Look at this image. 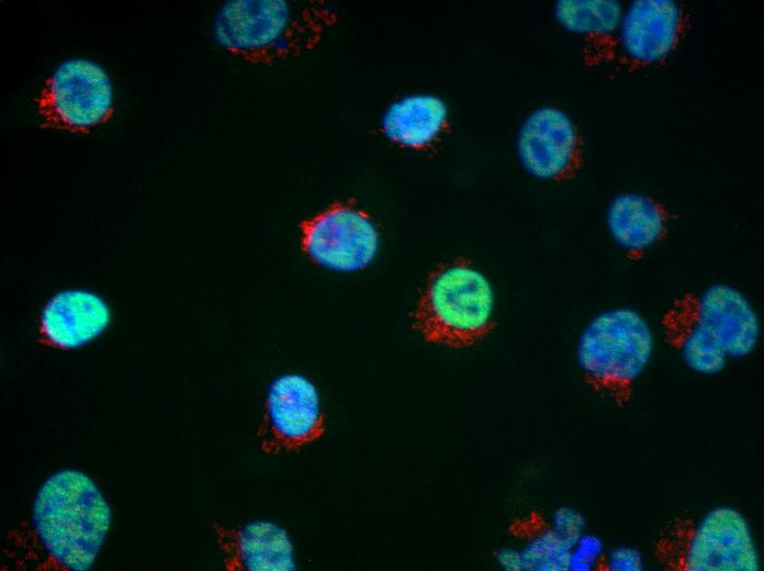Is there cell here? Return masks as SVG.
Returning a JSON list of instances; mask_svg holds the SVG:
<instances>
[{"mask_svg": "<svg viewBox=\"0 0 764 571\" xmlns=\"http://www.w3.org/2000/svg\"><path fill=\"white\" fill-rule=\"evenodd\" d=\"M547 522L554 533L571 545L586 531L584 514L572 506L564 505L555 508Z\"/></svg>", "mask_w": 764, "mask_h": 571, "instance_id": "obj_20", "label": "cell"}, {"mask_svg": "<svg viewBox=\"0 0 764 571\" xmlns=\"http://www.w3.org/2000/svg\"><path fill=\"white\" fill-rule=\"evenodd\" d=\"M411 321L427 344L453 350L471 348L496 327L492 286L465 257L440 262L429 272Z\"/></svg>", "mask_w": 764, "mask_h": 571, "instance_id": "obj_3", "label": "cell"}, {"mask_svg": "<svg viewBox=\"0 0 764 571\" xmlns=\"http://www.w3.org/2000/svg\"><path fill=\"white\" fill-rule=\"evenodd\" d=\"M678 350L684 366L703 377L719 374L730 361L722 349L692 320L681 335Z\"/></svg>", "mask_w": 764, "mask_h": 571, "instance_id": "obj_18", "label": "cell"}, {"mask_svg": "<svg viewBox=\"0 0 764 571\" xmlns=\"http://www.w3.org/2000/svg\"><path fill=\"white\" fill-rule=\"evenodd\" d=\"M616 1H559L554 14L566 30L577 34H607L615 31L620 20Z\"/></svg>", "mask_w": 764, "mask_h": 571, "instance_id": "obj_17", "label": "cell"}, {"mask_svg": "<svg viewBox=\"0 0 764 571\" xmlns=\"http://www.w3.org/2000/svg\"><path fill=\"white\" fill-rule=\"evenodd\" d=\"M656 336L637 309L620 305L598 312L582 329L575 349L581 372L598 388H626L650 366Z\"/></svg>", "mask_w": 764, "mask_h": 571, "instance_id": "obj_4", "label": "cell"}, {"mask_svg": "<svg viewBox=\"0 0 764 571\" xmlns=\"http://www.w3.org/2000/svg\"><path fill=\"white\" fill-rule=\"evenodd\" d=\"M381 128L392 143L424 152L431 148L448 131V108L437 96L411 94L387 108Z\"/></svg>", "mask_w": 764, "mask_h": 571, "instance_id": "obj_14", "label": "cell"}, {"mask_svg": "<svg viewBox=\"0 0 764 571\" xmlns=\"http://www.w3.org/2000/svg\"><path fill=\"white\" fill-rule=\"evenodd\" d=\"M523 569L528 571H569L571 544L554 533L547 520L520 531Z\"/></svg>", "mask_w": 764, "mask_h": 571, "instance_id": "obj_16", "label": "cell"}, {"mask_svg": "<svg viewBox=\"0 0 764 571\" xmlns=\"http://www.w3.org/2000/svg\"><path fill=\"white\" fill-rule=\"evenodd\" d=\"M336 19L323 2L236 0L218 10L214 35L228 53L271 65L314 48Z\"/></svg>", "mask_w": 764, "mask_h": 571, "instance_id": "obj_2", "label": "cell"}, {"mask_svg": "<svg viewBox=\"0 0 764 571\" xmlns=\"http://www.w3.org/2000/svg\"><path fill=\"white\" fill-rule=\"evenodd\" d=\"M603 569L608 571H643L645 558L642 551L634 546H614L606 549Z\"/></svg>", "mask_w": 764, "mask_h": 571, "instance_id": "obj_21", "label": "cell"}, {"mask_svg": "<svg viewBox=\"0 0 764 571\" xmlns=\"http://www.w3.org/2000/svg\"><path fill=\"white\" fill-rule=\"evenodd\" d=\"M581 137L571 119L561 110L543 107L523 123L517 152L532 177L558 181L572 176L580 165Z\"/></svg>", "mask_w": 764, "mask_h": 571, "instance_id": "obj_9", "label": "cell"}, {"mask_svg": "<svg viewBox=\"0 0 764 571\" xmlns=\"http://www.w3.org/2000/svg\"><path fill=\"white\" fill-rule=\"evenodd\" d=\"M606 225L614 242L630 253L644 251L664 235L666 217L652 199L633 192L621 193L609 203Z\"/></svg>", "mask_w": 764, "mask_h": 571, "instance_id": "obj_15", "label": "cell"}, {"mask_svg": "<svg viewBox=\"0 0 764 571\" xmlns=\"http://www.w3.org/2000/svg\"><path fill=\"white\" fill-rule=\"evenodd\" d=\"M606 549L604 540L598 535L584 531L571 546L569 570L603 569Z\"/></svg>", "mask_w": 764, "mask_h": 571, "instance_id": "obj_19", "label": "cell"}, {"mask_svg": "<svg viewBox=\"0 0 764 571\" xmlns=\"http://www.w3.org/2000/svg\"><path fill=\"white\" fill-rule=\"evenodd\" d=\"M111 322V309L98 293L86 289L61 290L41 311L37 343L52 349L75 350L100 337Z\"/></svg>", "mask_w": 764, "mask_h": 571, "instance_id": "obj_11", "label": "cell"}, {"mask_svg": "<svg viewBox=\"0 0 764 571\" xmlns=\"http://www.w3.org/2000/svg\"><path fill=\"white\" fill-rule=\"evenodd\" d=\"M496 559L503 569L512 571L524 570L519 548H504L497 552Z\"/></svg>", "mask_w": 764, "mask_h": 571, "instance_id": "obj_22", "label": "cell"}, {"mask_svg": "<svg viewBox=\"0 0 764 571\" xmlns=\"http://www.w3.org/2000/svg\"><path fill=\"white\" fill-rule=\"evenodd\" d=\"M326 433V416L316 387L299 373L278 377L269 387L257 428L266 455L299 452Z\"/></svg>", "mask_w": 764, "mask_h": 571, "instance_id": "obj_8", "label": "cell"}, {"mask_svg": "<svg viewBox=\"0 0 764 571\" xmlns=\"http://www.w3.org/2000/svg\"><path fill=\"white\" fill-rule=\"evenodd\" d=\"M685 571H759L760 548L746 515L720 504L708 508L683 534L676 553Z\"/></svg>", "mask_w": 764, "mask_h": 571, "instance_id": "obj_5", "label": "cell"}, {"mask_svg": "<svg viewBox=\"0 0 764 571\" xmlns=\"http://www.w3.org/2000/svg\"><path fill=\"white\" fill-rule=\"evenodd\" d=\"M301 247L315 264L355 272L377 256L380 235L368 212L353 200L336 201L300 224Z\"/></svg>", "mask_w": 764, "mask_h": 571, "instance_id": "obj_7", "label": "cell"}, {"mask_svg": "<svg viewBox=\"0 0 764 571\" xmlns=\"http://www.w3.org/2000/svg\"><path fill=\"white\" fill-rule=\"evenodd\" d=\"M681 27L682 12L674 1L639 0L622 20L621 43L631 58L655 63L675 47Z\"/></svg>", "mask_w": 764, "mask_h": 571, "instance_id": "obj_13", "label": "cell"}, {"mask_svg": "<svg viewBox=\"0 0 764 571\" xmlns=\"http://www.w3.org/2000/svg\"><path fill=\"white\" fill-rule=\"evenodd\" d=\"M111 525V506L97 483L78 469L57 470L37 489L29 516L7 533L2 569L90 570Z\"/></svg>", "mask_w": 764, "mask_h": 571, "instance_id": "obj_1", "label": "cell"}, {"mask_svg": "<svg viewBox=\"0 0 764 571\" xmlns=\"http://www.w3.org/2000/svg\"><path fill=\"white\" fill-rule=\"evenodd\" d=\"M227 571H293L292 541L279 525L258 520L237 527L211 525Z\"/></svg>", "mask_w": 764, "mask_h": 571, "instance_id": "obj_12", "label": "cell"}, {"mask_svg": "<svg viewBox=\"0 0 764 571\" xmlns=\"http://www.w3.org/2000/svg\"><path fill=\"white\" fill-rule=\"evenodd\" d=\"M43 126L85 133L113 114V93L106 72L86 59L60 64L37 99Z\"/></svg>", "mask_w": 764, "mask_h": 571, "instance_id": "obj_6", "label": "cell"}, {"mask_svg": "<svg viewBox=\"0 0 764 571\" xmlns=\"http://www.w3.org/2000/svg\"><path fill=\"white\" fill-rule=\"evenodd\" d=\"M692 321L722 349L729 360L750 357L757 348L762 325L751 300L737 287L716 282L694 305Z\"/></svg>", "mask_w": 764, "mask_h": 571, "instance_id": "obj_10", "label": "cell"}]
</instances>
